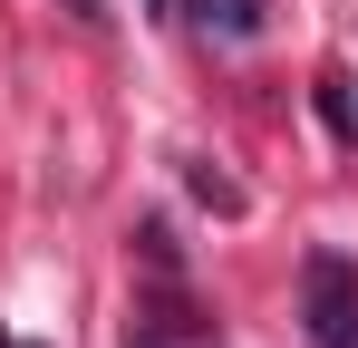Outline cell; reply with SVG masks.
Segmentation results:
<instances>
[{
    "label": "cell",
    "instance_id": "obj_6",
    "mask_svg": "<svg viewBox=\"0 0 358 348\" xmlns=\"http://www.w3.org/2000/svg\"><path fill=\"white\" fill-rule=\"evenodd\" d=\"M0 348H29V339H0Z\"/></svg>",
    "mask_w": 358,
    "mask_h": 348
},
{
    "label": "cell",
    "instance_id": "obj_7",
    "mask_svg": "<svg viewBox=\"0 0 358 348\" xmlns=\"http://www.w3.org/2000/svg\"><path fill=\"white\" fill-rule=\"evenodd\" d=\"M145 10H165V0H145Z\"/></svg>",
    "mask_w": 358,
    "mask_h": 348
},
{
    "label": "cell",
    "instance_id": "obj_5",
    "mask_svg": "<svg viewBox=\"0 0 358 348\" xmlns=\"http://www.w3.org/2000/svg\"><path fill=\"white\" fill-rule=\"evenodd\" d=\"M68 10H78V20H107V10H97V0H68Z\"/></svg>",
    "mask_w": 358,
    "mask_h": 348
},
{
    "label": "cell",
    "instance_id": "obj_4",
    "mask_svg": "<svg viewBox=\"0 0 358 348\" xmlns=\"http://www.w3.org/2000/svg\"><path fill=\"white\" fill-rule=\"evenodd\" d=\"M126 348H203V339H184V319H145Z\"/></svg>",
    "mask_w": 358,
    "mask_h": 348
},
{
    "label": "cell",
    "instance_id": "obj_1",
    "mask_svg": "<svg viewBox=\"0 0 358 348\" xmlns=\"http://www.w3.org/2000/svg\"><path fill=\"white\" fill-rule=\"evenodd\" d=\"M300 319H310V348H358V271L339 252L300 261Z\"/></svg>",
    "mask_w": 358,
    "mask_h": 348
},
{
    "label": "cell",
    "instance_id": "obj_3",
    "mask_svg": "<svg viewBox=\"0 0 358 348\" xmlns=\"http://www.w3.org/2000/svg\"><path fill=\"white\" fill-rule=\"evenodd\" d=\"M194 194H203L213 213H242V184H233V174H213V165H194Z\"/></svg>",
    "mask_w": 358,
    "mask_h": 348
},
{
    "label": "cell",
    "instance_id": "obj_2",
    "mask_svg": "<svg viewBox=\"0 0 358 348\" xmlns=\"http://www.w3.org/2000/svg\"><path fill=\"white\" fill-rule=\"evenodd\" d=\"M184 20H194L203 39H223V49L262 39V0H184Z\"/></svg>",
    "mask_w": 358,
    "mask_h": 348
}]
</instances>
